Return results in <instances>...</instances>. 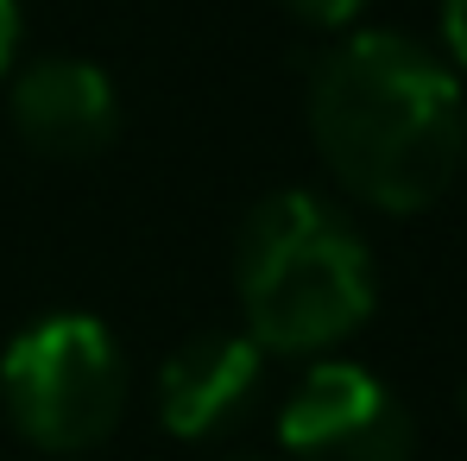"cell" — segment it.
<instances>
[{
  "instance_id": "6da1fadb",
  "label": "cell",
  "mask_w": 467,
  "mask_h": 461,
  "mask_svg": "<svg viewBox=\"0 0 467 461\" xmlns=\"http://www.w3.org/2000/svg\"><path fill=\"white\" fill-rule=\"evenodd\" d=\"M310 140L354 203L417 215L462 177V77L404 32H348L310 77Z\"/></svg>"
},
{
  "instance_id": "7a4b0ae2",
  "label": "cell",
  "mask_w": 467,
  "mask_h": 461,
  "mask_svg": "<svg viewBox=\"0 0 467 461\" xmlns=\"http://www.w3.org/2000/svg\"><path fill=\"white\" fill-rule=\"evenodd\" d=\"M234 298L240 329L265 354L322 361L348 335H360L379 304L367 234L341 203L316 190H272L240 215Z\"/></svg>"
},
{
  "instance_id": "3957f363",
  "label": "cell",
  "mask_w": 467,
  "mask_h": 461,
  "mask_svg": "<svg viewBox=\"0 0 467 461\" xmlns=\"http://www.w3.org/2000/svg\"><path fill=\"white\" fill-rule=\"evenodd\" d=\"M0 404L13 430L45 456L101 449L127 411V354L114 329L82 309L26 322L0 354Z\"/></svg>"
},
{
  "instance_id": "277c9868",
  "label": "cell",
  "mask_w": 467,
  "mask_h": 461,
  "mask_svg": "<svg viewBox=\"0 0 467 461\" xmlns=\"http://www.w3.org/2000/svg\"><path fill=\"white\" fill-rule=\"evenodd\" d=\"M278 449L291 461H410L417 424L379 373L322 354L278 411Z\"/></svg>"
},
{
  "instance_id": "5b68a950",
  "label": "cell",
  "mask_w": 467,
  "mask_h": 461,
  "mask_svg": "<svg viewBox=\"0 0 467 461\" xmlns=\"http://www.w3.org/2000/svg\"><path fill=\"white\" fill-rule=\"evenodd\" d=\"M13 133L51 164H88L120 133V89L88 58H32L6 89Z\"/></svg>"
},
{
  "instance_id": "8992f818",
  "label": "cell",
  "mask_w": 467,
  "mask_h": 461,
  "mask_svg": "<svg viewBox=\"0 0 467 461\" xmlns=\"http://www.w3.org/2000/svg\"><path fill=\"white\" fill-rule=\"evenodd\" d=\"M265 385V348L246 329H202L177 341L158 367V424L183 443H202L246 417Z\"/></svg>"
},
{
  "instance_id": "52a82bcc",
  "label": "cell",
  "mask_w": 467,
  "mask_h": 461,
  "mask_svg": "<svg viewBox=\"0 0 467 461\" xmlns=\"http://www.w3.org/2000/svg\"><path fill=\"white\" fill-rule=\"evenodd\" d=\"M291 19H304L316 32H341V26H354V13L367 6V0H278Z\"/></svg>"
},
{
  "instance_id": "ba28073f",
  "label": "cell",
  "mask_w": 467,
  "mask_h": 461,
  "mask_svg": "<svg viewBox=\"0 0 467 461\" xmlns=\"http://www.w3.org/2000/svg\"><path fill=\"white\" fill-rule=\"evenodd\" d=\"M442 45L449 70H467V0H442Z\"/></svg>"
},
{
  "instance_id": "9c48e42d",
  "label": "cell",
  "mask_w": 467,
  "mask_h": 461,
  "mask_svg": "<svg viewBox=\"0 0 467 461\" xmlns=\"http://www.w3.org/2000/svg\"><path fill=\"white\" fill-rule=\"evenodd\" d=\"M19 58V0H0V77Z\"/></svg>"
},
{
  "instance_id": "30bf717a",
  "label": "cell",
  "mask_w": 467,
  "mask_h": 461,
  "mask_svg": "<svg viewBox=\"0 0 467 461\" xmlns=\"http://www.w3.org/2000/svg\"><path fill=\"white\" fill-rule=\"evenodd\" d=\"M234 461H253V456H234Z\"/></svg>"
}]
</instances>
